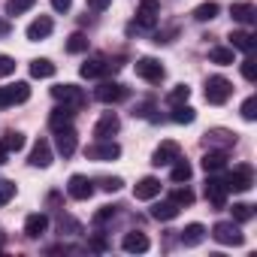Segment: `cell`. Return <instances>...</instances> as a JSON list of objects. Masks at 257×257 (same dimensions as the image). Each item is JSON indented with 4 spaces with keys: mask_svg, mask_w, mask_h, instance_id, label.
Returning a JSON list of instances; mask_svg holds the SVG:
<instances>
[{
    "mask_svg": "<svg viewBox=\"0 0 257 257\" xmlns=\"http://www.w3.org/2000/svg\"><path fill=\"white\" fill-rule=\"evenodd\" d=\"M230 94H233L230 79H224V76H209V79H206V100H209L212 106L227 103V100H230Z\"/></svg>",
    "mask_w": 257,
    "mask_h": 257,
    "instance_id": "cell-1",
    "label": "cell"
},
{
    "mask_svg": "<svg viewBox=\"0 0 257 257\" xmlns=\"http://www.w3.org/2000/svg\"><path fill=\"white\" fill-rule=\"evenodd\" d=\"M85 158L88 161H97V164H106V161H118L121 158V146L112 143V140H97L94 146L85 149Z\"/></svg>",
    "mask_w": 257,
    "mask_h": 257,
    "instance_id": "cell-2",
    "label": "cell"
},
{
    "mask_svg": "<svg viewBox=\"0 0 257 257\" xmlns=\"http://www.w3.org/2000/svg\"><path fill=\"white\" fill-rule=\"evenodd\" d=\"M224 185H227V191L245 194V191H251V185H254V170H251L248 164H242V167H236V170L224 179Z\"/></svg>",
    "mask_w": 257,
    "mask_h": 257,
    "instance_id": "cell-3",
    "label": "cell"
},
{
    "mask_svg": "<svg viewBox=\"0 0 257 257\" xmlns=\"http://www.w3.org/2000/svg\"><path fill=\"white\" fill-rule=\"evenodd\" d=\"M52 97H55L58 103L70 106V109L85 106V91H82L79 85H55V88H52Z\"/></svg>",
    "mask_w": 257,
    "mask_h": 257,
    "instance_id": "cell-4",
    "label": "cell"
},
{
    "mask_svg": "<svg viewBox=\"0 0 257 257\" xmlns=\"http://www.w3.org/2000/svg\"><path fill=\"white\" fill-rule=\"evenodd\" d=\"M212 239L221 242V245H242V242H245L242 230H239L233 221H218V224L212 227Z\"/></svg>",
    "mask_w": 257,
    "mask_h": 257,
    "instance_id": "cell-5",
    "label": "cell"
},
{
    "mask_svg": "<svg viewBox=\"0 0 257 257\" xmlns=\"http://www.w3.org/2000/svg\"><path fill=\"white\" fill-rule=\"evenodd\" d=\"M127 94H131V91H127L121 82H100L97 85V91H94V97L100 100V103H121V100H127Z\"/></svg>",
    "mask_w": 257,
    "mask_h": 257,
    "instance_id": "cell-6",
    "label": "cell"
},
{
    "mask_svg": "<svg viewBox=\"0 0 257 257\" xmlns=\"http://www.w3.org/2000/svg\"><path fill=\"white\" fill-rule=\"evenodd\" d=\"M137 76L155 85V82H164L167 70H164V64L155 61V58H140V61H137Z\"/></svg>",
    "mask_w": 257,
    "mask_h": 257,
    "instance_id": "cell-7",
    "label": "cell"
},
{
    "mask_svg": "<svg viewBox=\"0 0 257 257\" xmlns=\"http://www.w3.org/2000/svg\"><path fill=\"white\" fill-rule=\"evenodd\" d=\"M176 158H182V149H179V143H176V140H164V143L155 149V155H152V164H155V167H170Z\"/></svg>",
    "mask_w": 257,
    "mask_h": 257,
    "instance_id": "cell-8",
    "label": "cell"
},
{
    "mask_svg": "<svg viewBox=\"0 0 257 257\" xmlns=\"http://www.w3.org/2000/svg\"><path fill=\"white\" fill-rule=\"evenodd\" d=\"M158 19H161V4H158V0H140L137 25H140V28H155Z\"/></svg>",
    "mask_w": 257,
    "mask_h": 257,
    "instance_id": "cell-9",
    "label": "cell"
},
{
    "mask_svg": "<svg viewBox=\"0 0 257 257\" xmlns=\"http://www.w3.org/2000/svg\"><path fill=\"white\" fill-rule=\"evenodd\" d=\"M118 131H121V121H118L115 112H103L100 121L94 124V137H97V140H112Z\"/></svg>",
    "mask_w": 257,
    "mask_h": 257,
    "instance_id": "cell-10",
    "label": "cell"
},
{
    "mask_svg": "<svg viewBox=\"0 0 257 257\" xmlns=\"http://www.w3.org/2000/svg\"><path fill=\"white\" fill-rule=\"evenodd\" d=\"M67 194L73 197V200H91V194H94V185H91V179L88 176H70V185H67Z\"/></svg>",
    "mask_w": 257,
    "mask_h": 257,
    "instance_id": "cell-11",
    "label": "cell"
},
{
    "mask_svg": "<svg viewBox=\"0 0 257 257\" xmlns=\"http://www.w3.org/2000/svg\"><path fill=\"white\" fill-rule=\"evenodd\" d=\"M227 185H224V179H209L206 182V200L215 206V209H224L227 206Z\"/></svg>",
    "mask_w": 257,
    "mask_h": 257,
    "instance_id": "cell-12",
    "label": "cell"
},
{
    "mask_svg": "<svg viewBox=\"0 0 257 257\" xmlns=\"http://www.w3.org/2000/svg\"><path fill=\"white\" fill-rule=\"evenodd\" d=\"M149 245H152V242H149V236H146V233H140V230H137V233H124V239H121V248H124L127 254H146V251H149Z\"/></svg>",
    "mask_w": 257,
    "mask_h": 257,
    "instance_id": "cell-13",
    "label": "cell"
},
{
    "mask_svg": "<svg viewBox=\"0 0 257 257\" xmlns=\"http://www.w3.org/2000/svg\"><path fill=\"white\" fill-rule=\"evenodd\" d=\"M52 31H55V22H52L49 16H40V19H34V22L28 25V40H31V43H40V40H46Z\"/></svg>",
    "mask_w": 257,
    "mask_h": 257,
    "instance_id": "cell-14",
    "label": "cell"
},
{
    "mask_svg": "<svg viewBox=\"0 0 257 257\" xmlns=\"http://www.w3.org/2000/svg\"><path fill=\"white\" fill-rule=\"evenodd\" d=\"M161 194V182L155 179V176H146V179H140L137 185H134V197L137 200H155Z\"/></svg>",
    "mask_w": 257,
    "mask_h": 257,
    "instance_id": "cell-15",
    "label": "cell"
},
{
    "mask_svg": "<svg viewBox=\"0 0 257 257\" xmlns=\"http://www.w3.org/2000/svg\"><path fill=\"white\" fill-rule=\"evenodd\" d=\"M58 137H55V149H58V155H64V158H70L73 152H76V131L73 127H64V131H55Z\"/></svg>",
    "mask_w": 257,
    "mask_h": 257,
    "instance_id": "cell-16",
    "label": "cell"
},
{
    "mask_svg": "<svg viewBox=\"0 0 257 257\" xmlns=\"http://www.w3.org/2000/svg\"><path fill=\"white\" fill-rule=\"evenodd\" d=\"M52 164V146L46 143V140H40L34 149H31V167H40V170H46Z\"/></svg>",
    "mask_w": 257,
    "mask_h": 257,
    "instance_id": "cell-17",
    "label": "cell"
},
{
    "mask_svg": "<svg viewBox=\"0 0 257 257\" xmlns=\"http://www.w3.org/2000/svg\"><path fill=\"white\" fill-rule=\"evenodd\" d=\"M49 127H52V131H64V127H73V109H70V106H58V109H52V115H49Z\"/></svg>",
    "mask_w": 257,
    "mask_h": 257,
    "instance_id": "cell-18",
    "label": "cell"
},
{
    "mask_svg": "<svg viewBox=\"0 0 257 257\" xmlns=\"http://www.w3.org/2000/svg\"><path fill=\"white\" fill-rule=\"evenodd\" d=\"M46 230H49V218H46L43 212H34V215H28V221H25V233H28L31 239L43 236Z\"/></svg>",
    "mask_w": 257,
    "mask_h": 257,
    "instance_id": "cell-19",
    "label": "cell"
},
{
    "mask_svg": "<svg viewBox=\"0 0 257 257\" xmlns=\"http://www.w3.org/2000/svg\"><path fill=\"white\" fill-rule=\"evenodd\" d=\"M200 167H203L206 173H221V170L227 167V152H206L203 161H200Z\"/></svg>",
    "mask_w": 257,
    "mask_h": 257,
    "instance_id": "cell-20",
    "label": "cell"
},
{
    "mask_svg": "<svg viewBox=\"0 0 257 257\" xmlns=\"http://www.w3.org/2000/svg\"><path fill=\"white\" fill-rule=\"evenodd\" d=\"M230 16H233V22L254 25V19H257V10H254V4H233V7H230Z\"/></svg>",
    "mask_w": 257,
    "mask_h": 257,
    "instance_id": "cell-21",
    "label": "cell"
},
{
    "mask_svg": "<svg viewBox=\"0 0 257 257\" xmlns=\"http://www.w3.org/2000/svg\"><path fill=\"white\" fill-rule=\"evenodd\" d=\"M254 34H245V31H230V49H239V52H254Z\"/></svg>",
    "mask_w": 257,
    "mask_h": 257,
    "instance_id": "cell-22",
    "label": "cell"
},
{
    "mask_svg": "<svg viewBox=\"0 0 257 257\" xmlns=\"http://www.w3.org/2000/svg\"><path fill=\"white\" fill-rule=\"evenodd\" d=\"M152 218H155V221H173V218H179V206H176L173 200L155 203V206H152Z\"/></svg>",
    "mask_w": 257,
    "mask_h": 257,
    "instance_id": "cell-23",
    "label": "cell"
},
{
    "mask_svg": "<svg viewBox=\"0 0 257 257\" xmlns=\"http://www.w3.org/2000/svg\"><path fill=\"white\" fill-rule=\"evenodd\" d=\"M206 239V227L203 224H188L185 230H182V245L185 248H194V245H200Z\"/></svg>",
    "mask_w": 257,
    "mask_h": 257,
    "instance_id": "cell-24",
    "label": "cell"
},
{
    "mask_svg": "<svg viewBox=\"0 0 257 257\" xmlns=\"http://www.w3.org/2000/svg\"><path fill=\"white\" fill-rule=\"evenodd\" d=\"M106 70H109V64H106L103 58H91V61H85V64L79 67L82 79H97V76H103Z\"/></svg>",
    "mask_w": 257,
    "mask_h": 257,
    "instance_id": "cell-25",
    "label": "cell"
},
{
    "mask_svg": "<svg viewBox=\"0 0 257 257\" xmlns=\"http://www.w3.org/2000/svg\"><path fill=\"white\" fill-rule=\"evenodd\" d=\"M206 146H221V152H224V149L236 146V134H230V131H209L206 134Z\"/></svg>",
    "mask_w": 257,
    "mask_h": 257,
    "instance_id": "cell-26",
    "label": "cell"
},
{
    "mask_svg": "<svg viewBox=\"0 0 257 257\" xmlns=\"http://www.w3.org/2000/svg\"><path fill=\"white\" fill-rule=\"evenodd\" d=\"M31 76L34 79H52L55 76V64L49 58H37V61H31Z\"/></svg>",
    "mask_w": 257,
    "mask_h": 257,
    "instance_id": "cell-27",
    "label": "cell"
},
{
    "mask_svg": "<svg viewBox=\"0 0 257 257\" xmlns=\"http://www.w3.org/2000/svg\"><path fill=\"white\" fill-rule=\"evenodd\" d=\"M218 13H221V7L215 4V0H206V4H200V7L194 10V19H197V22H212Z\"/></svg>",
    "mask_w": 257,
    "mask_h": 257,
    "instance_id": "cell-28",
    "label": "cell"
},
{
    "mask_svg": "<svg viewBox=\"0 0 257 257\" xmlns=\"http://www.w3.org/2000/svg\"><path fill=\"white\" fill-rule=\"evenodd\" d=\"M170 167H173V182H179V185H182V182H188V179H191V173H194V170H191V164H188V161H182V158H176Z\"/></svg>",
    "mask_w": 257,
    "mask_h": 257,
    "instance_id": "cell-29",
    "label": "cell"
},
{
    "mask_svg": "<svg viewBox=\"0 0 257 257\" xmlns=\"http://www.w3.org/2000/svg\"><path fill=\"white\" fill-rule=\"evenodd\" d=\"M209 61H212V64H221V67H227V64H233V49L215 46V49H209Z\"/></svg>",
    "mask_w": 257,
    "mask_h": 257,
    "instance_id": "cell-30",
    "label": "cell"
},
{
    "mask_svg": "<svg viewBox=\"0 0 257 257\" xmlns=\"http://www.w3.org/2000/svg\"><path fill=\"white\" fill-rule=\"evenodd\" d=\"M7 91H10V103H25V100L31 97V85H28V82H16V85H10Z\"/></svg>",
    "mask_w": 257,
    "mask_h": 257,
    "instance_id": "cell-31",
    "label": "cell"
},
{
    "mask_svg": "<svg viewBox=\"0 0 257 257\" xmlns=\"http://www.w3.org/2000/svg\"><path fill=\"white\" fill-rule=\"evenodd\" d=\"M194 118H197V112H194L188 103L173 106V121H176V124H194Z\"/></svg>",
    "mask_w": 257,
    "mask_h": 257,
    "instance_id": "cell-32",
    "label": "cell"
},
{
    "mask_svg": "<svg viewBox=\"0 0 257 257\" xmlns=\"http://www.w3.org/2000/svg\"><path fill=\"white\" fill-rule=\"evenodd\" d=\"M188 97H191V88H188V85H176V88L167 94V103H170V106H182V103H188Z\"/></svg>",
    "mask_w": 257,
    "mask_h": 257,
    "instance_id": "cell-33",
    "label": "cell"
},
{
    "mask_svg": "<svg viewBox=\"0 0 257 257\" xmlns=\"http://www.w3.org/2000/svg\"><path fill=\"white\" fill-rule=\"evenodd\" d=\"M34 4H37V0H7V7H4V10H7V16L16 19V16H22V13H28Z\"/></svg>",
    "mask_w": 257,
    "mask_h": 257,
    "instance_id": "cell-34",
    "label": "cell"
},
{
    "mask_svg": "<svg viewBox=\"0 0 257 257\" xmlns=\"http://www.w3.org/2000/svg\"><path fill=\"white\" fill-rule=\"evenodd\" d=\"M67 52H70V55H82V52H88V37H85V34H73V37L67 40Z\"/></svg>",
    "mask_w": 257,
    "mask_h": 257,
    "instance_id": "cell-35",
    "label": "cell"
},
{
    "mask_svg": "<svg viewBox=\"0 0 257 257\" xmlns=\"http://www.w3.org/2000/svg\"><path fill=\"white\" fill-rule=\"evenodd\" d=\"M251 218H254V206H251V203H233V221L245 224V221H251Z\"/></svg>",
    "mask_w": 257,
    "mask_h": 257,
    "instance_id": "cell-36",
    "label": "cell"
},
{
    "mask_svg": "<svg viewBox=\"0 0 257 257\" xmlns=\"http://www.w3.org/2000/svg\"><path fill=\"white\" fill-rule=\"evenodd\" d=\"M4 149H7L10 155H13V152H22V149H25V134H19V131H16V134H7V137H4Z\"/></svg>",
    "mask_w": 257,
    "mask_h": 257,
    "instance_id": "cell-37",
    "label": "cell"
},
{
    "mask_svg": "<svg viewBox=\"0 0 257 257\" xmlns=\"http://www.w3.org/2000/svg\"><path fill=\"white\" fill-rule=\"evenodd\" d=\"M13 197H16V182H7V179H0V206H7Z\"/></svg>",
    "mask_w": 257,
    "mask_h": 257,
    "instance_id": "cell-38",
    "label": "cell"
},
{
    "mask_svg": "<svg viewBox=\"0 0 257 257\" xmlns=\"http://www.w3.org/2000/svg\"><path fill=\"white\" fill-rule=\"evenodd\" d=\"M170 200H173V203H176V206H191V203H194V194H191V191H188V188H176V191H173V197H170Z\"/></svg>",
    "mask_w": 257,
    "mask_h": 257,
    "instance_id": "cell-39",
    "label": "cell"
},
{
    "mask_svg": "<svg viewBox=\"0 0 257 257\" xmlns=\"http://www.w3.org/2000/svg\"><path fill=\"white\" fill-rule=\"evenodd\" d=\"M239 112H242V118H245V121H254V118H257V97H248V100L242 103V109H239Z\"/></svg>",
    "mask_w": 257,
    "mask_h": 257,
    "instance_id": "cell-40",
    "label": "cell"
},
{
    "mask_svg": "<svg viewBox=\"0 0 257 257\" xmlns=\"http://www.w3.org/2000/svg\"><path fill=\"white\" fill-rule=\"evenodd\" d=\"M16 73V61L10 58V55H0V79H7V76H13Z\"/></svg>",
    "mask_w": 257,
    "mask_h": 257,
    "instance_id": "cell-41",
    "label": "cell"
},
{
    "mask_svg": "<svg viewBox=\"0 0 257 257\" xmlns=\"http://www.w3.org/2000/svg\"><path fill=\"white\" fill-rule=\"evenodd\" d=\"M242 76H245L248 82L257 79V64H254V58H245V61H242Z\"/></svg>",
    "mask_w": 257,
    "mask_h": 257,
    "instance_id": "cell-42",
    "label": "cell"
},
{
    "mask_svg": "<svg viewBox=\"0 0 257 257\" xmlns=\"http://www.w3.org/2000/svg\"><path fill=\"white\" fill-rule=\"evenodd\" d=\"M121 179L118 176H112V179H103V191H109V194H115V191H121Z\"/></svg>",
    "mask_w": 257,
    "mask_h": 257,
    "instance_id": "cell-43",
    "label": "cell"
},
{
    "mask_svg": "<svg viewBox=\"0 0 257 257\" xmlns=\"http://www.w3.org/2000/svg\"><path fill=\"white\" fill-rule=\"evenodd\" d=\"M112 215H115V209H112V206H103V209L94 215V224H103V221H109Z\"/></svg>",
    "mask_w": 257,
    "mask_h": 257,
    "instance_id": "cell-44",
    "label": "cell"
},
{
    "mask_svg": "<svg viewBox=\"0 0 257 257\" xmlns=\"http://www.w3.org/2000/svg\"><path fill=\"white\" fill-rule=\"evenodd\" d=\"M85 4H88V7H91L94 13H103V10L109 7V0H85Z\"/></svg>",
    "mask_w": 257,
    "mask_h": 257,
    "instance_id": "cell-45",
    "label": "cell"
},
{
    "mask_svg": "<svg viewBox=\"0 0 257 257\" xmlns=\"http://www.w3.org/2000/svg\"><path fill=\"white\" fill-rule=\"evenodd\" d=\"M52 7H55L58 13H67V10L73 7V0H52Z\"/></svg>",
    "mask_w": 257,
    "mask_h": 257,
    "instance_id": "cell-46",
    "label": "cell"
},
{
    "mask_svg": "<svg viewBox=\"0 0 257 257\" xmlns=\"http://www.w3.org/2000/svg\"><path fill=\"white\" fill-rule=\"evenodd\" d=\"M4 106H13V103H10V91L0 88V109H4Z\"/></svg>",
    "mask_w": 257,
    "mask_h": 257,
    "instance_id": "cell-47",
    "label": "cell"
},
{
    "mask_svg": "<svg viewBox=\"0 0 257 257\" xmlns=\"http://www.w3.org/2000/svg\"><path fill=\"white\" fill-rule=\"evenodd\" d=\"M91 248H94V251H103V248H106V242H103V239H100V236H97V239H94V242H91Z\"/></svg>",
    "mask_w": 257,
    "mask_h": 257,
    "instance_id": "cell-48",
    "label": "cell"
},
{
    "mask_svg": "<svg viewBox=\"0 0 257 257\" xmlns=\"http://www.w3.org/2000/svg\"><path fill=\"white\" fill-rule=\"evenodd\" d=\"M7 158H10V152L4 149V143H0V164H7Z\"/></svg>",
    "mask_w": 257,
    "mask_h": 257,
    "instance_id": "cell-49",
    "label": "cell"
}]
</instances>
